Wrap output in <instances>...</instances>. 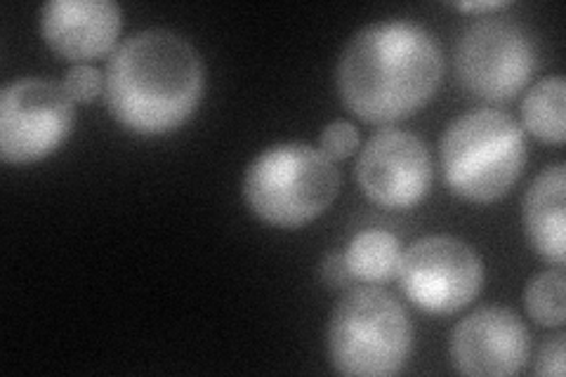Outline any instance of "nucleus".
I'll return each mask as SVG.
<instances>
[{
    "label": "nucleus",
    "mask_w": 566,
    "mask_h": 377,
    "mask_svg": "<svg viewBox=\"0 0 566 377\" xmlns=\"http://www.w3.org/2000/svg\"><path fill=\"white\" fill-rule=\"evenodd\" d=\"M401 291L418 310L447 316L480 295L484 264L476 250L447 233L418 239L399 264Z\"/></svg>",
    "instance_id": "nucleus-7"
},
{
    "label": "nucleus",
    "mask_w": 566,
    "mask_h": 377,
    "mask_svg": "<svg viewBox=\"0 0 566 377\" xmlns=\"http://www.w3.org/2000/svg\"><path fill=\"white\" fill-rule=\"evenodd\" d=\"M340 182V170L322 149L286 142L253 158L243 175V199L262 222L297 229L333 206Z\"/></svg>",
    "instance_id": "nucleus-4"
},
{
    "label": "nucleus",
    "mask_w": 566,
    "mask_h": 377,
    "mask_svg": "<svg viewBox=\"0 0 566 377\" xmlns=\"http://www.w3.org/2000/svg\"><path fill=\"white\" fill-rule=\"evenodd\" d=\"M333 368L349 377H389L409 362L413 331L403 304L378 285L349 289L328 321Z\"/></svg>",
    "instance_id": "nucleus-5"
},
{
    "label": "nucleus",
    "mask_w": 566,
    "mask_h": 377,
    "mask_svg": "<svg viewBox=\"0 0 566 377\" xmlns=\"http://www.w3.org/2000/svg\"><path fill=\"white\" fill-rule=\"evenodd\" d=\"M359 147V133L349 121H333L318 137V149L331 160H345Z\"/></svg>",
    "instance_id": "nucleus-17"
},
{
    "label": "nucleus",
    "mask_w": 566,
    "mask_h": 377,
    "mask_svg": "<svg viewBox=\"0 0 566 377\" xmlns=\"http://www.w3.org/2000/svg\"><path fill=\"white\" fill-rule=\"evenodd\" d=\"M62 87L71 102L91 104L104 90V76L99 69L91 64H76L64 74Z\"/></svg>",
    "instance_id": "nucleus-16"
},
{
    "label": "nucleus",
    "mask_w": 566,
    "mask_h": 377,
    "mask_svg": "<svg viewBox=\"0 0 566 377\" xmlns=\"http://www.w3.org/2000/svg\"><path fill=\"white\" fill-rule=\"evenodd\" d=\"M564 343H566L564 333L555 335L553 339H547V343L541 347L538 358H536V375L564 377V356H566Z\"/></svg>",
    "instance_id": "nucleus-18"
},
{
    "label": "nucleus",
    "mask_w": 566,
    "mask_h": 377,
    "mask_svg": "<svg viewBox=\"0 0 566 377\" xmlns=\"http://www.w3.org/2000/svg\"><path fill=\"white\" fill-rule=\"evenodd\" d=\"M564 97L566 83L559 76H551L531 85L522 102L524 128L545 145L564 142Z\"/></svg>",
    "instance_id": "nucleus-14"
},
{
    "label": "nucleus",
    "mask_w": 566,
    "mask_h": 377,
    "mask_svg": "<svg viewBox=\"0 0 566 377\" xmlns=\"http://www.w3.org/2000/svg\"><path fill=\"white\" fill-rule=\"evenodd\" d=\"M510 3H503V0H484V3H453V8H458V10H463V12H472V14H476V12H493V10H503V8H507Z\"/></svg>",
    "instance_id": "nucleus-20"
},
{
    "label": "nucleus",
    "mask_w": 566,
    "mask_h": 377,
    "mask_svg": "<svg viewBox=\"0 0 566 377\" xmlns=\"http://www.w3.org/2000/svg\"><path fill=\"white\" fill-rule=\"evenodd\" d=\"M538 66L528 31L507 20L470 24L455 45V74L470 95L507 102L526 87Z\"/></svg>",
    "instance_id": "nucleus-6"
},
{
    "label": "nucleus",
    "mask_w": 566,
    "mask_h": 377,
    "mask_svg": "<svg viewBox=\"0 0 566 377\" xmlns=\"http://www.w3.org/2000/svg\"><path fill=\"white\" fill-rule=\"evenodd\" d=\"M123 14L112 0H50L41 10V33L55 55L95 62L116 48Z\"/></svg>",
    "instance_id": "nucleus-11"
},
{
    "label": "nucleus",
    "mask_w": 566,
    "mask_h": 377,
    "mask_svg": "<svg viewBox=\"0 0 566 377\" xmlns=\"http://www.w3.org/2000/svg\"><path fill=\"white\" fill-rule=\"evenodd\" d=\"M441 170L449 189L470 203H493L517 185L526 164L520 123L495 109L458 116L441 135Z\"/></svg>",
    "instance_id": "nucleus-3"
},
{
    "label": "nucleus",
    "mask_w": 566,
    "mask_h": 377,
    "mask_svg": "<svg viewBox=\"0 0 566 377\" xmlns=\"http://www.w3.org/2000/svg\"><path fill=\"white\" fill-rule=\"evenodd\" d=\"M531 352L524 321L503 307H482L465 316L451 333V358L470 377L517 375Z\"/></svg>",
    "instance_id": "nucleus-10"
},
{
    "label": "nucleus",
    "mask_w": 566,
    "mask_h": 377,
    "mask_svg": "<svg viewBox=\"0 0 566 377\" xmlns=\"http://www.w3.org/2000/svg\"><path fill=\"white\" fill-rule=\"evenodd\" d=\"M401 243L389 231L366 229L354 237L345 250V264L354 281L387 283L399 274Z\"/></svg>",
    "instance_id": "nucleus-13"
},
{
    "label": "nucleus",
    "mask_w": 566,
    "mask_h": 377,
    "mask_svg": "<svg viewBox=\"0 0 566 377\" xmlns=\"http://www.w3.org/2000/svg\"><path fill=\"white\" fill-rule=\"evenodd\" d=\"M566 168H545L524 196V229L536 253L557 266L564 264L566 220H564Z\"/></svg>",
    "instance_id": "nucleus-12"
},
{
    "label": "nucleus",
    "mask_w": 566,
    "mask_h": 377,
    "mask_svg": "<svg viewBox=\"0 0 566 377\" xmlns=\"http://www.w3.org/2000/svg\"><path fill=\"white\" fill-rule=\"evenodd\" d=\"M74 128V102L64 87L22 78L0 90V158L12 166L43 160Z\"/></svg>",
    "instance_id": "nucleus-8"
},
{
    "label": "nucleus",
    "mask_w": 566,
    "mask_h": 377,
    "mask_svg": "<svg viewBox=\"0 0 566 377\" xmlns=\"http://www.w3.org/2000/svg\"><path fill=\"white\" fill-rule=\"evenodd\" d=\"M322 279L326 285H331V289H347L354 279L345 264V255L328 253L322 262Z\"/></svg>",
    "instance_id": "nucleus-19"
},
{
    "label": "nucleus",
    "mask_w": 566,
    "mask_h": 377,
    "mask_svg": "<svg viewBox=\"0 0 566 377\" xmlns=\"http://www.w3.org/2000/svg\"><path fill=\"white\" fill-rule=\"evenodd\" d=\"M203 83V62L185 35L147 29L114 50L104 74V102L130 133L166 135L197 112Z\"/></svg>",
    "instance_id": "nucleus-2"
},
{
    "label": "nucleus",
    "mask_w": 566,
    "mask_h": 377,
    "mask_svg": "<svg viewBox=\"0 0 566 377\" xmlns=\"http://www.w3.org/2000/svg\"><path fill=\"white\" fill-rule=\"evenodd\" d=\"M526 314L534 318L538 326L562 328L566 321V279L562 266L547 269L528 281L524 291Z\"/></svg>",
    "instance_id": "nucleus-15"
},
{
    "label": "nucleus",
    "mask_w": 566,
    "mask_h": 377,
    "mask_svg": "<svg viewBox=\"0 0 566 377\" xmlns=\"http://www.w3.org/2000/svg\"><path fill=\"white\" fill-rule=\"evenodd\" d=\"M444 78V55L434 35L413 22L364 27L338 62V93L366 123H395L428 104Z\"/></svg>",
    "instance_id": "nucleus-1"
},
{
    "label": "nucleus",
    "mask_w": 566,
    "mask_h": 377,
    "mask_svg": "<svg viewBox=\"0 0 566 377\" xmlns=\"http://www.w3.org/2000/svg\"><path fill=\"white\" fill-rule=\"evenodd\" d=\"M357 182L370 203L387 210H409L432 187L430 149L413 133L378 130L359 154Z\"/></svg>",
    "instance_id": "nucleus-9"
}]
</instances>
